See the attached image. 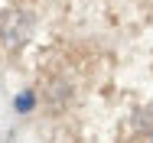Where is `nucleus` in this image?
Instances as JSON below:
<instances>
[]
</instances>
